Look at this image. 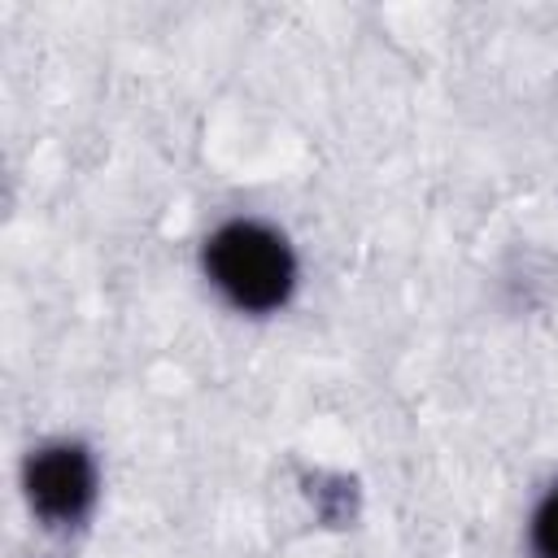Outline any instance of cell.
Instances as JSON below:
<instances>
[{"label":"cell","mask_w":558,"mask_h":558,"mask_svg":"<svg viewBox=\"0 0 558 558\" xmlns=\"http://www.w3.org/2000/svg\"><path fill=\"white\" fill-rule=\"evenodd\" d=\"M201 275L227 310L244 318H275L296 301L301 257L275 222L235 214L201 240Z\"/></svg>","instance_id":"1"},{"label":"cell","mask_w":558,"mask_h":558,"mask_svg":"<svg viewBox=\"0 0 558 558\" xmlns=\"http://www.w3.org/2000/svg\"><path fill=\"white\" fill-rule=\"evenodd\" d=\"M22 501L44 532H83L100 501V462L87 440L52 436L22 453Z\"/></svg>","instance_id":"2"},{"label":"cell","mask_w":558,"mask_h":558,"mask_svg":"<svg viewBox=\"0 0 558 558\" xmlns=\"http://www.w3.org/2000/svg\"><path fill=\"white\" fill-rule=\"evenodd\" d=\"M523 541H527V558H558V480L536 497Z\"/></svg>","instance_id":"3"}]
</instances>
